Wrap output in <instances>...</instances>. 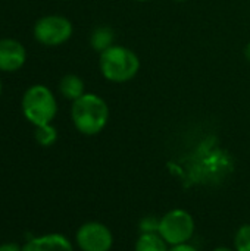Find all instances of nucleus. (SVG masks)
I'll list each match as a JSON object with an SVG mask.
<instances>
[{"mask_svg":"<svg viewBox=\"0 0 250 251\" xmlns=\"http://www.w3.org/2000/svg\"><path fill=\"white\" fill-rule=\"evenodd\" d=\"M71 119L80 134L87 137L97 135L109 122V106L99 94L85 93L72 101Z\"/></svg>","mask_w":250,"mask_h":251,"instance_id":"f257e3e1","label":"nucleus"},{"mask_svg":"<svg viewBox=\"0 0 250 251\" xmlns=\"http://www.w3.org/2000/svg\"><path fill=\"white\" fill-rule=\"evenodd\" d=\"M99 68L106 81L113 84H125L139 74L140 59L131 49L121 44H113L100 53Z\"/></svg>","mask_w":250,"mask_h":251,"instance_id":"f03ea898","label":"nucleus"},{"mask_svg":"<svg viewBox=\"0 0 250 251\" xmlns=\"http://www.w3.org/2000/svg\"><path fill=\"white\" fill-rule=\"evenodd\" d=\"M21 109L25 119L34 126L52 124L57 115V100L53 91L43 85L34 84L25 90L21 100Z\"/></svg>","mask_w":250,"mask_h":251,"instance_id":"7ed1b4c3","label":"nucleus"},{"mask_svg":"<svg viewBox=\"0 0 250 251\" xmlns=\"http://www.w3.org/2000/svg\"><path fill=\"white\" fill-rule=\"evenodd\" d=\"M196 225L193 216L183 209H174L161 218L158 234L168 246L186 244L192 240Z\"/></svg>","mask_w":250,"mask_h":251,"instance_id":"20e7f679","label":"nucleus"},{"mask_svg":"<svg viewBox=\"0 0 250 251\" xmlns=\"http://www.w3.org/2000/svg\"><path fill=\"white\" fill-rule=\"evenodd\" d=\"M34 38L46 47L65 44L74 34L72 22L62 15H46L37 19L32 28Z\"/></svg>","mask_w":250,"mask_h":251,"instance_id":"39448f33","label":"nucleus"},{"mask_svg":"<svg viewBox=\"0 0 250 251\" xmlns=\"http://www.w3.org/2000/svg\"><path fill=\"white\" fill-rule=\"evenodd\" d=\"M75 241L81 251H109L113 246V235L106 225L87 222L78 228Z\"/></svg>","mask_w":250,"mask_h":251,"instance_id":"423d86ee","label":"nucleus"},{"mask_svg":"<svg viewBox=\"0 0 250 251\" xmlns=\"http://www.w3.org/2000/svg\"><path fill=\"white\" fill-rule=\"evenodd\" d=\"M27 60L24 44L15 38H0V72H16Z\"/></svg>","mask_w":250,"mask_h":251,"instance_id":"0eeeda50","label":"nucleus"},{"mask_svg":"<svg viewBox=\"0 0 250 251\" xmlns=\"http://www.w3.org/2000/svg\"><path fill=\"white\" fill-rule=\"evenodd\" d=\"M22 251H74L72 243L62 234H47L29 238Z\"/></svg>","mask_w":250,"mask_h":251,"instance_id":"6e6552de","label":"nucleus"},{"mask_svg":"<svg viewBox=\"0 0 250 251\" xmlns=\"http://www.w3.org/2000/svg\"><path fill=\"white\" fill-rule=\"evenodd\" d=\"M59 93L66 100L75 101L81 96L85 94V84H84L83 78H80L78 75L68 74V75L62 76V79L59 81Z\"/></svg>","mask_w":250,"mask_h":251,"instance_id":"1a4fd4ad","label":"nucleus"},{"mask_svg":"<svg viewBox=\"0 0 250 251\" xmlns=\"http://www.w3.org/2000/svg\"><path fill=\"white\" fill-rule=\"evenodd\" d=\"M113 41H115V32L111 26L106 25L94 28L90 35V46L94 51L99 53H103L105 50L112 47L115 44Z\"/></svg>","mask_w":250,"mask_h":251,"instance_id":"9d476101","label":"nucleus"},{"mask_svg":"<svg viewBox=\"0 0 250 251\" xmlns=\"http://www.w3.org/2000/svg\"><path fill=\"white\" fill-rule=\"evenodd\" d=\"M134 251H169L165 240L158 234H140L136 241Z\"/></svg>","mask_w":250,"mask_h":251,"instance_id":"9b49d317","label":"nucleus"},{"mask_svg":"<svg viewBox=\"0 0 250 251\" xmlns=\"http://www.w3.org/2000/svg\"><path fill=\"white\" fill-rule=\"evenodd\" d=\"M34 137H35V141L41 147H50V146H53L57 141V129L52 124L35 126Z\"/></svg>","mask_w":250,"mask_h":251,"instance_id":"f8f14e48","label":"nucleus"},{"mask_svg":"<svg viewBox=\"0 0 250 251\" xmlns=\"http://www.w3.org/2000/svg\"><path fill=\"white\" fill-rule=\"evenodd\" d=\"M234 250L250 251V224L242 225L234 235Z\"/></svg>","mask_w":250,"mask_h":251,"instance_id":"ddd939ff","label":"nucleus"},{"mask_svg":"<svg viewBox=\"0 0 250 251\" xmlns=\"http://www.w3.org/2000/svg\"><path fill=\"white\" fill-rule=\"evenodd\" d=\"M159 222L161 219H158L156 216H146L140 221L139 224V229L141 234H153V232H158L159 229Z\"/></svg>","mask_w":250,"mask_h":251,"instance_id":"4468645a","label":"nucleus"},{"mask_svg":"<svg viewBox=\"0 0 250 251\" xmlns=\"http://www.w3.org/2000/svg\"><path fill=\"white\" fill-rule=\"evenodd\" d=\"M169 251H197L196 247H193L192 244L186 243V244H180V246H174Z\"/></svg>","mask_w":250,"mask_h":251,"instance_id":"2eb2a0df","label":"nucleus"},{"mask_svg":"<svg viewBox=\"0 0 250 251\" xmlns=\"http://www.w3.org/2000/svg\"><path fill=\"white\" fill-rule=\"evenodd\" d=\"M0 251H22V249L15 243H6L0 246Z\"/></svg>","mask_w":250,"mask_h":251,"instance_id":"dca6fc26","label":"nucleus"},{"mask_svg":"<svg viewBox=\"0 0 250 251\" xmlns=\"http://www.w3.org/2000/svg\"><path fill=\"white\" fill-rule=\"evenodd\" d=\"M245 57L250 62V43H248L246 47H245Z\"/></svg>","mask_w":250,"mask_h":251,"instance_id":"f3484780","label":"nucleus"},{"mask_svg":"<svg viewBox=\"0 0 250 251\" xmlns=\"http://www.w3.org/2000/svg\"><path fill=\"white\" fill-rule=\"evenodd\" d=\"M214 251H236V250H231V249H228V247H218V249H215Z\"/></svg>","mask_w":250,"mask_h":251,"instance_id":"a211bd4d","label":"nucleus"},{"mask_svg":"<svg viewBox=\"0 0 250 251\" xmlns=\"http://www.w3.org/2000/svg\"><path fill=\"white\" fill-rule=\"evenodd\" d=\"M134 1H139V3H146V1H150V0H134Z\"/></svg>","mask_w":250,"mask_h":251,"instance_id":"6ab92c4d","label":"nucleus"},{"mask_svg":"<svg viewBox=\"0 0 250 251\" xmlns=\"http://www.w3.org/2000/svg\"><path fill=\"white\" fill-rule=\"evenodd\" d=\"M172 1H177V3H183V1H187V0H172Z\"/></svg>","mask_w":250,"mask_h":251,"instance_id":"aec40b11","label":"nucleus"},{"mask_svg":"<svg viewBox=\"0 0 250 251\" xmlns=\"http://www.w3.org/2000/svg\"><path fill=\"white\" fill-rule=\"evenodd\" d=\"M0 94H1V82H0Z\"/></svg>","mask_w":250,"mask_h":251,"instance_id":"412c9836","label":"nucleus"}]
</instances>
